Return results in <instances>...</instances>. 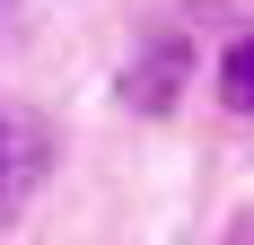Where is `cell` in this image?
Listing matches in <instances>:
<instances>
[{
  "label": "cell",
  "mask_w": 254,
  "mask_h": 245,
  "mask_svg": "<svg viewBox=\"0 0 254 245\" xmlns=\"http://www.w3.org/2000/svg\"><path fill=\"white\" fill-rule=\"evenodd\" d=\"M44 167H53V131L35 114H0V219L26 210V193L44 184Z\"/></svg>",
  "instance_id": "6da1fadb"
},
{
  "label": "cell",
  "mask_w": 254,
  "mask_h": 245,
  "mask_svg": "<svg viewBox=\"0 0 254 245\" xmlns=\"http://www.w3.org/2000/svg\"><path fill=\"white\" fill-rule=\"evenodd\" d=\"M184 70H193V53H184L176 35H167V44H149V61H131V70H123V105H149V114H167Z\"/></svg>",
  "instance_id": "7a4b0ae2"
},
{
  "label": "cell",
  "mask_w": 254,
  "mask_h": 245,
  "mask_svg": "<svg viewBox=\"0 0 254 245\" xmlns=\"http://www.w3.org/2000/svg\"><path fill=\"white\" fill-rule=\"evenodd\" d=\"M219 105L254 122V35H237V44L219 53Z\"/></svg>",
  "instance_id": "3957f363"
},
{
  "label": "cell",
  "mask_w": 254,
  "mask_h": 245,
  "mask_svg": "<svg viewBox=\"0 0 254 245\" xmlns=\"http://www.w3.org/2000/svg\"><path fill=\"white\" fill-rule=\"evenodd\" d=\"M228 245H254V219H237V237H228Z\"/></svg>",
  "instance_id": "277c9868"
}]
</instances>
